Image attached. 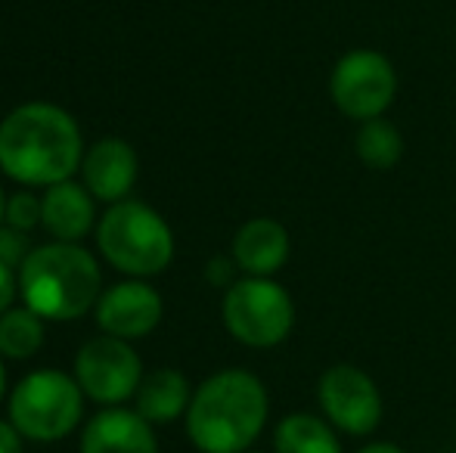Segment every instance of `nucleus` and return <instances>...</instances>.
Returning a JSON list of instances; mask_svg holds the SVG:
<instances>
[{
    "label": "nucleus",
    "mask_w": 456,
    "mask_h": 453,
    "mask_svg": "<svg viewBox=\"0 0 456 453\" xmlns=\"http://www.w3.org/2000/svg\"><path fill=\"white\" fill-rule=\"evenodd\" d=\"M85 137L62 106L31 100L0 121V171L22 187H53L81 171Z\"/></svg>",
    "instance_id": "1"
},
{
    "label": "nucleus",
    "mask_w": 456,
    "mask_h": 453,
    "mask_svg": "<svg viewBox=\"0 0 456 453\" xmlns=\"http://www.w3.org/2000/svg\"><path fill=\"white\" fill-rule=\"evenodd\" d=\"M183 419L199 453H248L271 419V394L252 369H217L192 392Z\"/></svg>",
    "instance_id": "2"
},
{
    "label": "nucleus",
    "mask_w": 456,
    "mask_h": 453,
    "mask_svg": "<svg viewBox=\"0 0 456 453\" xmlns=\"http://www.w3.org/2000/svg\"><path fill=\"white\" fill-rule=\"evenodd\" d=\"M100 295V264L81 242L37 246L19 267V298L44 320H78L96 308Z\"/></svg>",
    "instance_id": "3"
},
{
    "label": "nucleus",
    "mask_w": 456,
    "mask_h": 453,
    "mask_svg": "<svg viewBox=\"0 0 456 453\" xmlns=\"http://www.w3.org/2000/svg\"><path fill=\"white\" fill-rule=\"evenodd\" d=\"M100 255L134 279L156 277L175 261V233L168 221L140 199H121L96 221Z\"/></svg>",
    "instance_id": "4"
},
{
    "label": "nucleus",
    "mask_w": 456,
    "mask_h": 453,
    "mask_svg": "<svg viewBox=\"0 0 456 453\" xmlns=\"http://www.w3.org/2000/svg\"><path fill=\"white\" fill-rule=\"evenodd\" d=\"M85 392L62 369H35L10 392V423L28 441H62L85 419Z\"/></svg>",
    "instance_id": "5"
},
{
    "label": "nucleus",
    "mask_w": 456,
    "mask_h": 453,
    "mask_svg": "<svg viewBox=\"0 0 456 453\" xmlns=\"http://www.w3.org/2000/svg\"><path fill=\"white\" fill-rule=\"evenodd\" d=\"M227 333L246 348H276L295 329V302L273 277H240L221 298Z\"/></svg>",
    "instance_id": "6"
},
{
    "label": "nucleus",
    "mask_w": 456,
    "mask_h": 453,
    "mask_svg": "<svg viewBox=\"0 0 456 453\" xmlns=\"http://www.w3.org/2000/svg\"><path fill=\"white\" fill-rule=\"evenodd\" d=\"M330 100L345 118H382L397 100V69L382 50L354 47L336 60L330 72Z\"/></svg>",
    "instance_id": "7"
},
{
    "label": "nucleus",
    "mask_w": 456,
    "mask_h": 453,
    "mask_svg": "<svg viewBox=\"0 0 456 453\" xmlns=\"http://www.w3.org/2000/svg\"><path fill=\"white\" fill-rule=\"evenodd\" d=\"M317 407L342 435L370 438L385 417L376 379L354 363H332L317 379Z\"/></svg>",
    "instance_id": "8"
},
{
    "label": "nucleus",
    "mask_w": 456,
    "mask_h": 453,
    "mask_svg": "<svg viewBox=\"0 0 456 453\" xmlns=\"http://www.w3.org/2000/svg\"><path fill=\"white\" fill-rule=\"evenodd\" d=\"M143 360L131 342L115 336H96L75 357V379L87 400L100 407H121L137 394L143 382Z\"/></svg>",
    "instance_id": "9"
},
{
    "label": "nucleus",
    "mask_w": 456,
    "mask_h": 453,
    "mask_svg": "<svg viewBox=\"0 0 456 453\" xmlns=\"http://www.w3.org/2000/svg\"><path fill=\"white\" fill-rule=\"evenodd\" d=\"M94 314L102 336L134 342L150 336L162 323L165 302L156 286H150L146 279H121L102 292Z\"/></svg>",
    "instance_id": "10"
},
{
    "label": "nucleus",
    "mask_w": 456,
    "mask_h": 453,
    "mask_svg": "<svg viewBox=\"0 0 456 453\" xmlns=\"http://www.w3.org/2000/svg\"><path fill=\"white\" fill-rule=\"evenodd\" d=\"M140 158L127 140L121 137H102L85 150L81 158V183L94 193L96 202H115L127 199L137 183Z\"/></svg>",
    "instance_id": "11"
},
{
    "label": "nucleus",
    "mask_w": 456,
    "mask_h": 453,
    "mask_svg": "<svg viewBox=\"0 0 456 453\" xmlns=\"http://www.w3.org/2000/svg\"><path fill=\"white\" fill-rule=\"evenodd\" d=\"M230 255L242 277H276L292 258V236L276 218H248L236 227Z\"/></svg>",
    "instance_id": "12"
},
{
    "label": "nucleus",
    "mask_w": 456,
    "mask_h": 453,
    "mask_svg": "<svg viewBox=\"0 0 456 453\" xmlns=\"http://www.w3.org/2000/svg\"><path fill=\"white\" fill-rule=\"evenodd\" d=\"M81 453H159L152 423L127 407H102L81 432Z\"/></svg>",
    "instance_id": "13"
},
{
    "label": "nucleus",
    "mask_w": 456,
    "mask_h": 453,
    "mask_svg": "<svg viewBox=\"0 0 456 453\" xmlns=\"http://www.w3.org/2000/svg\"><path fill=\"white\" fill-rule=\"evenodd\" d=\"M44 230L60 242H81L96 224V199L78 181H62L44 193Z\"/></svg>",
    "instance_id": "14"
},
{
    "label": "nucleus",
    "mask_w": 456,
    "mask_h": 453,
    "mask_svg": "<svg viewBox=\"0 0 456 453\" xmlns=\"http://www.w3.org/2000/svg\"><path fill=\"white\" fill-rule=\"evenodd\" d=\"M192 400V385L190 379L175 367L152 369L143 376L137 394H134V410L152 425L175 423V419L186 417Z\"/></svg>",
    "instance_id": "15"
},
{
    "label": "nucleus",
    "mask_w": 456,
    "mask_h": 453,
    "mask_svg": "<svg viewBox=\"0 0 456 453\" xmlns=\"http://www.w3.org/2000/svg\"><path fill=\"white\" fill-rule=\"evenodd\" d=\"M273 453H345L342 432L323 413H289L273 425Z\"/></svg>",
    "instance_id": "16"
},
{
    "label": "nucleus",
    "mask_w": 456,
    "mask_h": 453,
    "mask_svg": "<svg viewBox=\"0 0 456 453\" xmlns=\"http://www.w3.org/2000/svg\"><path fill=\"white\" fill-rule=\"evenodd\" d=\"M403 146H407L403 133L397 131V125L388 115L363 121L354 131V156L370 171H391L395 165H401Z\"/></svg>",
    "instance_id": "17"
},
{
    "label": "nucleus",
    "mask_w": 456,
    "mask_h": 453,
    "mask_svg": "<svg viewBox=\"0 0 456 453\" xmlns=\"http://www.w3.org/2000/svg\"><path fill=\"white\" fill-rule=\"evenodd\" d=\"M44 317L31 311L28 304H12L6 314H0V357L6 360H28L47 342Z\"/></svg>",
    "instance_id": "18"
},
{
    "label": "nucleus",
    "mask_w": 456,
    "mask_h": 453,
    "mask_svg": "<svg viewBox=\"0 0 456 453\" xmlns=\"http://www.w3.org/2000/svg\"><path fill=\"white\" fill-rule=\"evenodd\" d=\"M41 221H44V202L31 190H19V193L6 196V218H4L6 227L31 233Z\"/></svg>",
    "instance_id": "19"
},
{
    "label": "nucleus",
    "mask_w": 456,
    "mask_h": 453,
    "mask_svg": "<svg viewBox=\"0 0 456 453\" xmlns=\"http://www.w3.org/2000/svg\"><path fill=\"white\" fill-rule=\"evenodd\" d=\"M28 255H31L28 233H22V230H16V227H6V224L0 227V261H4L6 267L19 271Z\"/></svg>",
    "instance_id": "20"
},
{
    "label": "nucleus",
    "mask_w": 456,
    "mask_h": 453,
    "mask_svg": "<svg viewBox=\"0 0 456 453\" xmlns=\"http://www.w3.org/2000/svg\"><path fill=\"white\" fill-rule=\"evenodd\" d=\"M240 277L242 273H240V267H236L233 255H215V258L205 264V279H208V286H215V289L227 292Z\"/></svg>",
    "instance_id": "21"
},
{
    "label": "nucleus",
    "mask_w": 456,
    "mask_h": 453,
    "mask_svg": "<svg viewBox=\"0 0 456 453\" xmlns=\"http://www.w3.org/2000/svg\"><path fill=\"white\" fill-rule=\"evenodd\" d=\"M16 295H19V273L0 261V314H6L12 308Z\"/></svg>",
    "instance_id": "22"
},
{
    "label": "nucleus",
    "mask_w": 456,
    "mask_h": 453,
    "mask_svg": "<svg viewBox=\"0 0 456 453\" xmlns=\"http://www.w3.org/2000/svg\"><path fill=\"white\" fill-rule=\"evenodd\" d=\"M22 435L16 432V425L10 419H0V453H22Z\"/></svg>",
    "instance_id": "23"
},
{
    "label": "nucleus",
    "mask_w": 456,
    "mask_h": 453,
    "mask_svg": "<svg viewBox=\"0 0 456 453\" xmlns=\"http://www.w3.org/2000/svg\"><path fill=\"white\" fill-rule=\"evenodd\" d=\"M357 453H407L397 441H366Z\"/></svg>",
    "instance_id": "24"
},
{
    "label": "nucleus",
    "mask_w": 456,
    "mask_h": 453,
    "mask_svg": "<svg viewBox=\"0 0 456 453\" xmlns=\"http://www.w3.org/2000/svg\"><path fill=\"white\" fill-rule=\"evenodd\" d=\"M6 394V367H4V357H0V400Z\"/></svg>",
    "instance_id": "25"
},
{
    "label": "nucleus",
    "mask_w": 456,
    "mask_h": 453,
    "mask_svg": "<svg viewBox=\"0 0 456 453\" xmlns=\"http://www.w3.org/2000/svg\"><path fill=\"white\" fill-rule=\"evenodd\" d=\"M4 218H6V196H4V190H0V227H4Z\"/></svg>",
    "instance_id": "26"
},
{
    "label": "nucleus",
    "mask_w": 456,
    "mask_h": 453,
    "mask_svg": "<svg viewBox=\"0 0 456 453\" xmlns=\"http://www.w3.org/2000/svg\"><path fill=\"white\" fill-rule=\"evenodd\" d=\"M248 453H273V450H248Z\"/></svg>",
    "instance_id": "27"
}]
</instances>
